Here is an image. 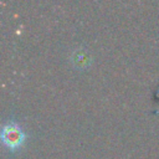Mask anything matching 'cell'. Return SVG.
<instances>
[{
    "label": "cell",
    "mask_w": 159,
    "mask_h": 159,
    "mask_svg": "<svg viewBox=\"0 0 159 159\" xmlns=\"http://www.w3.org/2000/svg\"><path fill=\"white\" fill-rule=\"evenodd\" d=\"M1 139H2V143L9 149H17L19 147L22 145L25 140V134L17 124L9 123L2 128Z\"/></svg>",
    "instance_id": "1"
},
{
    "label": "cell",
    "mask_w": 159,
    "mask_h": 159,
    "mask_svg": "<svg viewBox=\"0 0 159 159\" xmlns=\"http://www.w3.org/2000/svg\"><path fill=\"white\" fill-rule=\"evenodd\" d=\"M71 60L73 62V65L78 68H84L87 66H89L91 63V58H89V55L82 50V48H78V50H75L72 56H71Z\"/></svg>",
    "instance_id": "2"
}]
</instances>
